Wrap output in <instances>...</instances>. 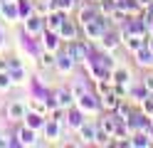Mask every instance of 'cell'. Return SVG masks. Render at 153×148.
<instances>
[{
  "mask_svg": "<svg viewBox=\"0 0 153 148\" xmlns=\"http://www.w3.org/2000/svg\"><path fill=\"white\" fill-rule=\"evenodd\" d=\"M74 64H76V59L72 57L69 45H62L59 52H57V64H54V69H57L59 74H69L72 69H74Z\"/></svg>",
  "mask_w": 153,
  "mask_h": 148,
  "instance_id": "cell-1",
  "label": "cell"
},
{
  "mask_svg": "<svg viewBox=\"0 0 153 148\" xmlns=\"http://www.w3.org/2000/svg\"><path fill=\"white\" fill-rule=\"evenodd\" d=\"M69 49H72V57L76 59V64H89V52H91L89 42L72 39V42H69Z\"/></svg>",
  "mask_w": 153,
  "mask_h": 148,
  "instance_id": "cell-2",
  "label": "cell"
},
{
  "mask_svg": "<svg viewBox=\"0 0 153 148\" xmlns=\"http://www.w3.org/2000/svg\"><path fill=\"white\" fill-rule=\"evenodd\" d=\"M62 47V37L57 30H42V49H47V52H59Z\"/></svg>",
  "mask_w": 153,
  "mask_h": 148,
  "instance_id": "cell-3",
  "label": "cell"
},
{
  "mask_svg": "<svg viewBox=\"0 0 153 148\" xmlns=\"http://www.w3.org/2000/svg\"><path fill=\"white\" fill-rule=\"evenodd\" d=\"M99 15H101L99 3H89L87 0V5H82V10H79V25L94 22V20H99Z\"/></svg>",
  "mask_w": 153,
  "mask_h": 148,
  "instance_id": "cell-4",
  "label": "cell"
},
{
  "mask_svg": "<svg viewBox=\"0 0 153 148\" xmlns=\"http://www.w3.org/2000/svg\"><path fill=\"white\" fill-rule=\"evenodd\" d=\"M99 45L104 47V49H116L119 45H121V30H116V27H109L106 32L101 35V39H99Z\"/></svg>",
  "mask_w": 153,
  "mask_h": 148,
  "instance_id": "cell-5",
  "label": "cell"
},
{
  "mask_svg": "<svg viewBox=\"0 0 153 148\" xmlns=\"http://www.w3.org/2000/svg\"><path fill=\"white\" fill-rule=\"evenodd\" d=\"M54 99H57V106L64 109V111H69V109L76 104V99H74V94H72V89H67V86L57 89V91H54Z\"/></svg>",
  "mask_w": 153,
  "mask_h": 148,
  "instance_id": "cell-6",
  "label": "cell"
},
{
  "mask_svg": "<svg viewBox=\"0 0 153 148\" xmlns=\"http://www.w3.org/2000/svg\"><path fill=\"white\" fill-rule=\"evenodd\" d=\"M119 104H121V96H119L116 91H114V89H111V91H106V94H99V106L104 109V111L114 114Z\"/></svg>",
  "mask_w": 153,
  "mask_h": 148,
  "instance_id": "cell-7",
  "label": "cell"
},
{
  "mask_svg": "<svg viewBox=\"0 0 153 148\" xmlns=\"http://www.w3.org/2000/svg\"><path fill=\"white\" fill-rule=\"evenodd\" d=\"M57 32H59L62 42H72V39H76V37H79V27H76V25L72 22V20H67V17H64Z\"/></svg>",
  "mask_w": 153,
  "mask_h": 148,
  "instance_id": "cell-8",
  "label": "cell"
},
{
  "mask_svg": "<svg viewBox=\"0 0 153 148\" xmlns=\"http://www.w3.org/2000/svg\"><path fill=\"white\" fill-rule=\"evenodd\" d=\"M79 27H82V32H84V37H87L89 42H99L101 35L106 32V30L99 25V20H94V22H87V25H79Z\"/></svg>",
  "mask_w": 153,
  "mask_h": 148,
  "instance_id": "cell-9",
  "label": "cell"
},
{
  "mask_svg": "<svg viewBox=\"0 0 153 148\" xmlns=\"http://www.w3.org/2000/svg\"><path fill=\"white\" fill-rule=\"evenodd\" d=\"M15 138H17V146H35V141H37V131L25 123V126H20V128H17Z\"/></svg>",
  "mask_w": 153,
  "mask_h": 148,
  "instance_id": "cell-10",
  "label": "cell"
},
{
  "mask_svg": "<svg viewBox=\"0 0 153 148\" xmlns=\"http://www.w3.org/2000/svg\"><path fill=\"white\" fill-rule=\"evenodd\" d=\"M5 114H7L10 121H22V118L27 116V106H25L22 101H10L7 109H5Z\"/></svg>",
  "mask_w": 153,
  "mask_h": 148,
  "instance_id": "cell-11",
  "label": "cell"
},
{
  "mask_svg": "<svg viewBox=\"0 0 153 148\" xmlns=\"http://www.w3.org/2000/svg\"><path fill=\"white\" fill-rule=\"evenodd\" d=\"M76 106L82 109V111H99V99L94 96V94H89V91H84L79 99H76Z\"/></svg>",
  "mask_w": 153,
  "mask_h": 148,
  "instance_id": "cell-12",
  "label": "cell"
},
{
  "mask_svg": "<svg viewBox=\"0 0 153 148\" xmlns=\"http://www.w3.org/2000/svg\"><path fill=\"white\" fill-rule=\"evenodd\" d=\"M42 30H45V17H40V15L25 17V32L27 35H42Z\"/></svg>",
  "mask_w": 153,
  "mask_h": 148,
  "instance_id": "cell-13",
  "label": "cell"
},
{
  "mask_svg": "<svg viewBox=\"0 0 153 148\" xmlns=\"http://www.w3.org/2000/svg\"><path fill=\"white\" fill-rule=\"evenodd\" d=\"M97 131H99V126H94V123H89V121H84L79 128H76V133H79L82 143H94V138H97Z\"/></svg>",
  "mask_w": 153,
  "mask_h": 148,
  "instance_id": "cell-14",
  "label": "cell"
},
{
  "mask_svg": "<svg viewBox=\"0 0 153 148\" xmlns=\"http://www.w3.org/2000/svg\"><path fill=\"white\" fill-rule=\"evenodd\" d=\"M133 57H136V64L138 67H153V52H151L148 45H143L141 49H136Z\"/></svg>",
  "mask_w": 153,
  "mask_h": 148,
  "instance_id": "cell-15",
  "label": "cell"
},
{
  "mask_svg": "<svg viewBox=\"0 0 153 148\" xmlns=\"http://www.w3.org/2000/svg\"><path fill=\"white\" fill-rule=\"evenodd\" d=\"M121 42L126 45L128 52H136V49H141L143 45H146V37H138V35H121Z\"/></svg>",
  "mask_w": 153,
  "mask_h": 148,
  "instance_id": "cell-16",
  "label": "cell"
},
{
  "mask_svg": "<svg viewBox=\"0 0 153 148\" xmlns=\"http://www.w3.org/2000/svg\"><path fill=\"white\" fill-rule=\"evenodd\" d=\"M82 123H84V111L79 106H72L69 109V116H67V126H69V128H79Z\"/></svg>",
  "mask_w": 153,
  "mask_h": 148,
  "instance_id": "cell-17",
  "label": "cell"
},
{
  "mask_svg": "<svg viewBox=\"0 0 153 148\" xmlns=\"http://www.w3.org/2000/svg\"><path fill=\"white\" fill-rule=\"evenodd\" d=\"M131 146H136V148H148V146H153V138H151L146 131H133Z\"/></svg>",
  "mask_w": 153,
  "mask_h": 148,
  "instance_id": "cell-18",
  "label": "cell"
},
{
  "mask_svg": "<svg viewBox=\"0 0 153 148\" xmlns=\"http://www.w3.org/2000/svg\"><path fill=\"white\" fill-rule=\"evenodd\" d=\"M45 121H47L45 114H37V111H27V116H25V123L30 128H35V131L37 128H45Z\"/></svg>",
  "mask_w": 153,
  "mask_h": 148,
  "instance_id": "cell-19",
  "label": "cell"
},
{
  "mask_svg": "<svg viewBox=\"0 0 153 148\" xmlns=\"http://www.w3.org/2000/svg\"><path fill=\"white\" fill-rule=\"evenodd\" d=\"M111 82H114V84H128V82H131L128 69H123V67H114V69H111Z\"/></svg>",
  "mask_w": 153,
  "mask_h": 148,
  "instance_id": "cell-20",
  "label": "cell"
},
{
  "mask_svg": "<svg viewBox=\"0 0 153 148\" xmlns=\"http://www.w3.org/2000/svg\"><path fill=\"white\" fill-rule=\"evenodd\" d=\"M116 126H119V118H116V114H109L106 118H101V121H99V128H104V131H106V133H116Z\"/></svg>",
  "mask_w": 153,
  "mask_h": 148,
  "instance_id": "cell-21",
  "label": "cell"
},
{
  "mask_svg": "<svg viewBox=\"0 0 153 148\" xmlns=\"http://www.w3.org/2000/svg\"><path fill=\"white\" fill-rule=\"evenodd\" d=\"M59 133H62V123H59V121H50V118H47V121H45V136L52 141V138H59Z\"/></svg>",
  "mask_w": 153,
  "mask_h": 148,
  "instance_id": "cell-22",
  "label": "cell"
},
{
  "mask_svg": "<svg viewBox=\"0 0 153 148\" xmlns=\"http://www.w3.org/2000/svg\"><path fill=\"white\" fill-rule=\"evenodd\" d=\"M37 59H40V67L42 69H52L57 64V52H47V49H42V54Z\"/></svg>",
  "mask_w": 153,
  "mask_h": 148,
  "instance_id": "cell-23",
  "label": "cell"
},
{
  "mask_svg": "<svg viewBox=\"0 0 153 148\" xmlns=\"http://www.w3.org/2000/svg\"><path fill=\"white\" fill-rule=\"evenodd\" d=\"M62 20H64V13H50V15L45 17V27L47 30H59Z\"/></svg>",
  "mask_w": 153,
  "mask_h": 148,
  "instance_id": "cell-24",
  "label": "cell"
},
{
  "mask_svg": "<svg viewBox=\"0 0 153 148\" xmlns=\"http://www.w3.org/2000/svg\"><path fill=\"white\" fill-rule=\"evenodd\" d=\"M10 82H13V86H20V84H25V69L22 67H15V69H10Z\"/></svg>",
  "mask_w": 153,
  "mask_h": 148,
  "instance_id": "cell-25",
  "label": "cell"
},
{
  "mask_svg": "<svg viewBox=\"0 0 153 148\" xmlns=\"http://www.w3.org/2000/svg\"><path fill=\"white\" fill-rule=\"evenodd\" d=\"M94 143H97V146H114V136L106 133L104 128H99V131H97V138H94Z\"/></svg>",
  "mask_w": 153,
  "mask_h": 148,
  "instance_id": "cell-26",
  "label": "cell"
},
{
  "mask_svg": "<svg viewBox=\"0 0 153 148\" xmlns=\"http://www.w3.org/2000/svg\"><path fill=\"white\" fill-rule=\"evenodd\" d=\"M131 96H133V101H136V104H143V101H146V99L151 96V91L141 84V86H136V89H133V94H131Z\"/></svg>",
  "mask_w": 153,
  "mask_h": 148,
  "instance_id": "cell-27",
  "label": "cell"
},
{
  "mask_svg": "<svg viewBox=\"0 0 153 148\" xmlns=\"http://www.w3.org/2000/svg\"><path fill=\"white\" fill-rule=\"evenodd\" d=\"M32 10H35V15H40V17H47V15H50V3H47V0H37Z\"/></svg>",
  "mask_w": 153,
  "mask_h": 148,
  "instance_id": "cell-28",
  "label": "cell"
},
{
  "mask_svg": "<svg viewBox=\"0 0 153 148\" xmlns=\"http://www.w3.org/2000/svg\"><path fill=\"white\" fill-rule=\"evenodd\" d=\"M10 86H13V82H10V74H7V72H0V91H7Z\"/></svg>",
  "mask_w": 153,
  "mask_h": 148,
  "instance_id": "cell-29",
  "label": "cell"
},
{
  "mask_svg": "<svg viewBox=\"0 0 153 148\" xmlns=\"http://www.w3.org/2000/svg\"><path fill=\"white\" fill-rule=\"evenodd\" d=\"M69 89H72V94H74V99H79V96H82L84 91H87V86H84V82H74V84H72Z\"/></svg>",
  "mask_w": 153,
  "mask_h": 148,
  "instance_id": "cell-30",
  "label": "cell"
},
{
  "mask_svg": "<svg viewBox=\"0 0 153 148\" xmlns=\"http://www.w3.org/2000/svg\"><path fill=\"white\" fill-rule=\"evenodd\" d=\"M74 7V0H59V13H69Z\"/></svg>",
  "mask_w": 153,
  "mask_h": 148,
  "instance_id": "cell-31",
  "label": "cell"
},
{
  "mask_svg": "<svg viewBox=\"0 0 153 148\" xmlns=\"http://www.w3.org/2000/svg\"><path fill=\"white\" fill-rule=\"evenodd\" d=\"M141 84H143V86H146V89H148V91L153 94V74H146V77H143V79H141Z\"/></svg>",
  "mask_w": 153,
  "mask_h": 148,
  "instance_id": "cell-32",
  "label": "cell"
},
{
  "mask_svg": "<svg viewBox=\"0 0 153 148\" xmlns=\"http://www.w3.org/2000/svg\"><path fill=\"white\" fill-rule=\"evenodd\" d=\"M7 62H10V69H15V67H22L20 57H10V59H7Z\"/></svg>",
  "mask_w": 153,
  "mask_h": 148,
  "instance_id": "cell-33",
  "label": "cell"
},
{
  "mask_svg": "<svg viewBox=\"0 0 153 148\" xmlns=\"http://www.w3.org/2000/svg\"><path fill=\"white\" fill-rule=\"evenodd\" d=\"M0 72H10V62L0 57Z\"/></svg>",
  "mask_w": 153,
  "mask_h": 148,
  "instance_id": "cell-34",
  "label": "cell"
},
{
  "mask_svg": "<svg viewBox=\"0 0 153 148\" xmlns=\"http://www.w3.org/2000/svg\"><path fill=\"white\" fill-rule=\"evenodd\" d=\"M146 133H148V136H151V138H153V123H151V126H148V128H146Z\"/></svg>",
  "mask_w": 153,
  "mask_h": 148,
  "instance_id": "cell-35",
  "label": "cell"
},
{
  "mask_svg": "<svg viewBox=\"0 0 153 148\" xmlns=\"http://www.w3.org/2000/svg\"><path fill=\"white\" fill-rule=\"evenodd\" d=\"M0 17H3V3H0Z\"/></svg>",
  "mask_w": 153,
  "mask_h": 148,
  "instance_id": "cell-36",
  "label": "cell"
},
{
  "mask_svg": "<svg viewBox=\"0 0 153 148\" xmlns=\"http://www.w3.org/2000/svg\"><path fill=\"white\" fill-rule=\"evenodd\" d=\"M89 3H99V0H89Z\"/></svg>",
  "mask_w": 153,
  "mask_h": 148,
  "instance_id": "cell-37",
  "label": "cell"
},
{
  "mask_svg": "<svg viewBox=\"0 0 153 148\" xmlns=\"http://www.w3.org/2000/svg\"><path fill=\"white\" fill-rule=\"evenodd\" d=\"M151 123H153V114H151Z\"/></svg>",
  "mask_w": 153,
  "mask_h": 148,
  "instance_id": "cell-38",
  "label": "cell"
}]
</instances>
